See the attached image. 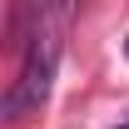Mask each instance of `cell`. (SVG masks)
<instances>
[{
  "mask_svg": "<svg viewBox=\"0 0 129 129\" xmlns=\"http://www.w3.org/2000/svg\"><path fill=\"white\" fill-rule=\"evenodd\" d=\"M119 129H129V124H119Z\"/></svg>",
  "mask_w": 129,
  "mask_h": 129,
  "instance_id": "277c9868",
  "label": "cell"
},
{
  "mask_svg": "<svg viewBox=\"0 0 129 129\" xmlns=\"http://www.w3.org/2000/svg\"><path fill=\"white\" fill-rule=\"evenodd\" d=\"M124 55H129V40H124Z\"/></svg>",
  "mask_w": 129,
  "mask_h": 129,
  "instance_id": "3957f363",
  "label": "cell"
},
{
  "mask_svg": "<svg viewBox=\"0 0 129 129\" xmlns=\"http://www.w3.org/2000/svg\"><path fill=\"white\" fill-rule=\"evenodd\" d=\"M60 35H64V25H35L30 30L25 64H20L15 84L5 94V119H20L50 99V80H55V64H60Z\"/></svg>",
  "mask_w": 129,
  "mask_h": 129,
  "instance_id": "6da1fadb",
  "label": "cell"
},
{
  "mask_svg": "<svg viewBox=\"0 0 129 129\" xmlns=\"http://www.w3.org/2000/svg\"><path fill=\"white\" fill-rule=\"evenodd\" d=\"M70 5L75 0H25V20H30V30L35 25H64Z\"/></svg>",
  "mask_w": 129,
  "mask_h": 129,
  "instance_id": "7a4b0ae2",
  "label": "cell"
}]
</instances>
